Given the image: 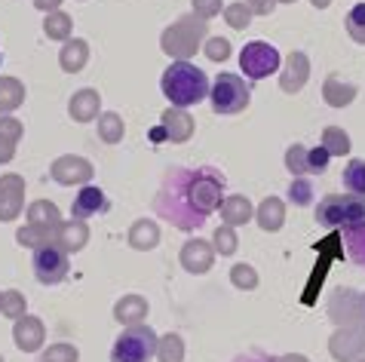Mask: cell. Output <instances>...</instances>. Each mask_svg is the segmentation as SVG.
Instances as JSON below:
<instances>
[{"label": "cell", "instance_id": "cell-1", "mask_svg": "<svg viewBox=\"0 0 365 362\" xmlns=\"http://www.w3.org/2000/svg\"><path fill=\"white\" fill-rule=\"evenodd\" d=\"M154 209L160 218H166L169 224H175L178 230H200L206 224V215H200L187 197V169H172V172H166L163 185H160L157 197H154Z\"/></svg>", "mask_w": 365, "mask_h": 362}, {"label": "cell", "instance_id": "cell-2", "mask_svg": "<svg viewBox=\"0 0 365 362\" xmlns=\"http://www.w3.org/2000/svg\"><path fill=\"white\" fill-rule=\"evenodd\" d=\"M160 89L172 102V108H190V105H200L209 95V77L202 68L178 58V62H172L163 71Z\"/></svg>", "mask_w": 365, "mask_h": 362}, {"label": "cell", "instance_id": "cell-3", "mask_svg": "<svg viewBox=\"0 0 365 362\" xmlns=\"http://www.w3.org/2000/svg\"><path fill=\"white\" fill-rule=\"evenodd\" d=\"M187 197L200 215H212L225 200V175L212 166L187 169Z\"/></svg>", "mask_w": 365, "mask_h": 362}, {"label": "cell", "instance_id": "cell-4", "mask_svg": "<svg viewBox=\"0 0 365 362\" xmlns=\"http://www.w3.org/2000/svg\"><path fill=\"white\" fill-rule=\"evenodd\" d=\"M157 331L138 323V326H126L123 335L114 341L110 350V362H150L157 356Z\"/></svg>", "mask_w": 365, "mask_h": 362}, {"label": "cell", "instance_id": "cell-5", "mask_svg": "<svg viewBox=\"0 0 365 362\" xmlns=\"http://www.w3.org/2000/svg\"><path fill=\"white\" fill-rule=\"evenodd\" d=\"M209 98L215 114H240L252 102V86L237 74H218L215 83H209Z\"/></svg>", "mask_w": 365, "mask_h": 362}, {"label": "cell", "instance_id": "cell-6", "mask_svg": "<svg viewBox=\"0 0 365 362\" xmlns=\"http://www.w3.org/2000/svg\"><path fill=\"white\" fill-rule=\"evenodd\" d=\"M206 34V25H202V19H178L172 28H166L163 34V49L172 56V58H187L197 53L200 40Z\"/></svg>", "mask_w": 365, "mask_h": 362}, {"label": "cell", "instance_id": "cell-7", "mask_svg": "<svg viewBox=\"0 0 365 362\" xmlns=\"http://www.w3.org/2000/svg\"><path fill=\"white\" fill-rule=\"evenodd\" d=\"M282 58L277 53V46L264 43V40H255V43H246L240 53V68L242 74H246L249 80H264L270 77L273 71H279Z\"/></svg>", "mask_w": 365, "mask_h": 362}, {"label": "cell", "instance_id": "cell-8", "mask_svg": "<svg viewBox=\"0 0 365 362\" xmlns=\"http://www.w3.org/2000/svg\"><path fill=\"white\" fill-rule=\"evenodd\" d=\"M68 252L56 239H49L46 246L34 249V276L40 279L43 286H58L62 279L68 276Z\"/></svg>", "mask_w": 365, "mask_h": 362}, {"label": "cell", "instance_id": "cell-9", "mask_svg": "<svg viewBox=\"0 0 365 362\" xmlns=\"http://www.w3.org/2000/svg\"><path fill=\"white\" fill-rule=\"evenodd\" d=\"M329 316L331 323L344 329V326H362L365 323V310H362V295L353 289H338L329 298Z\"/></svg>", "mask_w": 365, "mask_h": 362}, {"label": "cell", "instance_id": "cell-10", "mask_svg": "<svg viewBox=\"0 0 365 362\" xmlns=\"http://www.w3.org/2000/svg\"><path fill=\"white\" fill-rule=\"evenodd\" d=\"M329 353L338 362H356L365 356V323L334 329V335L329 338Z\"/></svg>", "mask_w": 365, "mask_h": 362}, {"label": "cell", "instance_id": "cell-11", "mask_svg": "<svg viewBox=\"0 0 365 362\" xmlns=\"http://www.w3.org/2000/svg\"><path fill=\"white\" fill-rule=\"evenodd\" d=\"M13 338H16V347L22 350V353H37V350L43 347L46 329L37 316H19L16 329H13Z\"/></svg>", "mask_w": 365, "mask_h": 362}, {"label": "cell", "instance_id": "cell-12", "mask_svg": "<svg viewBox=\"0 0 365 362\" xmlns=\"http://www.w3.org/2000/svg\"><path fill=\"white\" fill-rule=\"evenodd\" d=\"M105 212H108V197H105V190L93 187V185H86L80 190L74 206H71V218H77V221L96 218V215H105Z\"/></svg>", "mask_w": 365, "mask_h": 362}, {"label": "cell", "instance_id": "cell-13", "mask_svg": "<svg viewBox=\"0 0 365 362\" xmlns=\"http://www.w3.org/2000/svg\"><path fill=\"white\" fill-rule=\"evenodd\" d=\"M53 178L58 185H83V181H93V166L86 163L83 157H58L53 163Z\"/></svg>", "mask_w": 365, "mask_h": 362}, {"label": "cell", "instance_id": "cell-14", "mask_svg": "<svg viewBox=\"0 0 365 362\" xmlns=\"http://www.w3.org/2000/svg\"><path fill=\"white\" fill-rule=\"evenodd\" d=\"M181 264H185L187 274H206L215 264V249L206 239H187L185 249H181Z\"/></svg>", "mask_w": 365, "mask_h": 362}, {"label": "cell", "instance_id": "cell-15", "mask_svg": "<svg viewBox=\"0 0 365 362\" xmlns=\"http://www.w3.org/2000/svg\"><path fill=\"white\" fill-rule=\"evenodd\" d=\"M307 77H310L307 56H304V53H292L286 58V68H282V77H279L282 89H286V93H301L304 83H307Z\"/></svg>", "mask_w": 365, "mask_h": 362}, {"label": "cell", "instance_id": "cell-16", "mask_svg": "<svg viewBox=\"0 0 365 362\" xmlns=\"http://www.w3.org/2000/svg\"><path fill=\"white\" fill-rule=\"evenodd\" d=\"M56 243L65 249V252L71 255V252H80L86 243H89V227L83 224V221H77V218H71L68 224H58L56 227Z\"/></svg>", "mask_w": 365, "mask_h": 362}, {"label": "cell", "instance_id": "cell-17", "mask_svg": "<svg viewBox=\"0 0 365 362\" xmlns=\"http://www.w3.org/2000/svg\"><path fill=\"white\" fill-rule=\"evenodd\" d=\"M163 133L169 142H187L194 135V120L185 108H169L163 114Z\"/></svg>", "mask_w": 365, "mask_h": 362}, {"label": "cell", "instance_id": "cell-18", "mask_svg": "<svg viewBox=\"0 0 365 362\" xmlns=\"http://www.w3.org/2000/svg\"><path fill=\"white\" fill-rule=\"evenodd\" d=\"M148 301L141 298V295H126V298H120L117 301V307H114V319L120 326H138V323H145V316H148Z\"/></svg>", "mask_w": 365, "mask_h": 362}, {"label": "cell", "instance_id": "cell-19", "mask_svg": "<svg viewBox=\"0 0 365 362\" xmlns=\"http://www.w3.org/2000/svg\"><path fill=\"white\" fill-rule=\"evenodd\" d=\"M22 178L6 175L0 181V218H16L22 209Z\"/></svg>", "mask_w": 365, "mask_h": 362}, {"label": "cell", "instance_id": "cell-20", "mask_svg": "<svg viewBox=\"0 0 365 362\" xmlns=\"http://www.w3.org/2000/svg\"><path fill=\"white\" fill-rule=\"evenodd\" d=\"M322 95H326V102H329L331 108H347L353 98H356V86H353L350 80L331 74V77L326 80V86H322Z\"/></svg>", "mask_w": 365, "mask_h": 362}, {"label": "cell", "instance_id": "cell-21", "mask_svg": "<svg viewBox=\"0 0 365 362\" xmlns=\"http://www.w3.org/2000/svg\"><path fill=\"white\" fill-rule=\"evenodd\" d=\"M98 108H101V98L98 93H93V89H83V93H77L74 98H71V117L77 120V123H89V120L98 117Z\"/></svg>", "mask_w": 365, "mask_h": 362}, {"label": "cell", "instance_id": "cell-22", "mask_svg": "<svg viewBox=\"0 0 365 362\" xmlns=\"http://www.w3.org/2000/svg\"><path fill=\"white\" fill-rule=\"evenodd\" d=\"M218 209H221V218H225L227 227H240L252 218V203L246 197H227V200H221Z\"/></svg>", "mask_w": 365, "mask_h": 362}, {"label": "cell", "instance_id": "cell-23", "mask_svg": "<svg viewBox=\"0 0 365 362\" xmlns=\"http://www.w3.org/2000/svg\"><path fill=\"white\" fill-rule=\"evenodd\" d=\"M160 243V230L154 221H148V218H141L133 224V230H129V246L138 249V252H148V249H154Z\"/></svg>", "mask_w": 365, "mask_h": 362}, {"label": "cell", "instance_id": "cell-24", "mask_svg": "<svg viewBox=\"0 0 365 362\" xmlns=\"http://www.w3.org/2000/svg\"><path fill=\"white\" fill-rule=\"evenodd\" d=\"M282 221H286V206H282V200L277 197H267L264 203L258 206V224L261 230H279L282 227Z\"/></svg>", "mask_w": 365, "mask_h": 362}, {"label": "cell", "instance_id": "cell-25", "mask_svg": "<svg viewBox=\"0 0 365 362\" xmlns=\"http://www.w3.org/2000/svg\"><path fill=\"white\" fill-rule=\"evenodd\" d=\"M157 362H185V341L175 331H169L157 341Z\"/></svg>", "mask_w": 365, "mask_h": 362}, {"label": "cell", "instance_id": "cell-26", "mask_svg": "<svg viewBox=\"0 0 365 362\" xmlns=\"http://www.w3.org/2000/svg\"><path fill=\"white\" fill-rule=\"evenodd\" d=\"M344 187H347V194L353 197H365V160H350L347 166H344Z\"/></svg>", "mask_w": 365, "mask_h": 362}, {"label": "cell", "instance_id": "cell-27", "mask_svg": "<svg viewBox=\"0 0 365 362\" xmlns=\"http://www.w3.org/2000/svg\"><path fill=\"white\" fill-rule=\"evenodd\" d=\"M344 234V246H347V255L353 264H359L365 267V224L359 227H347V230H341Z\"/></svg>", "mask_w": 365, "mask_h": 362}, {"label": "cell", "instance_id": "cell-28", "mask_svg": "<svg viewBox=\"0 0 365 362\" xmlns=\"http://www.w3.org/2000/svg\"><path fill=\"white\" fill-rule=\"evenodd\" d=\"M322 148H326L331 157H347L350 154V135L344 133L341 126H329L326 133H322Z\"/></svg>", "mask_w": 365, "mask_h": 362}, {"label": "cell", "instance_id": "cell-29", "mask_svg": "<svg viewBox=\"0 0 365 362\" xmlns=\"http://www.w3.org/2000/svg\"><path fill=\"white\" fill-rule=\"evenodd\" d=\"M86 58H89V46L83 43V40H74V43H68L62 49V68H65L68 74L80 71V68L86 65Z\"/></svg>", "mask_w": 365, "mask_h": 362}, {"label": "cell", "instance_id": "cell-30", "mask_svg": "<svg viewBox=\"0 0 365 362\" xmlns=\"http://www.w3.org/2000/svg\"><path fill=\"white\" fill-rule=\"evenodd\" d=\"M28 221L37 227H49V230H56L62 221H58V209L53 203H46V200H40V203L31 206V212H28Z\"/></svg>", "mask_w": 365, "mask_h": 362}, {"label": "cell", "instance_id": "cell-31", "mask_svg": "<svg viewBox=\"0 0 365 362\" xmlns=\"http://www.w3.org/2000/svg\"><path fill=\"white\" fill-rule=\"evenodd\" d=\"M19 133H22V126H19L16 120H0V163H6V160L13 157Z\"/></svg>", "mask_w": 365, "mask_h": 362}, {"label": "cell", "instance_id": "cell-32", "mask_svg": "<svg viewBox=\"0 0 365 362\" xmlns=\"http://www.w3.org/2000/svg\"><path fill=\"white\" fill-rule=\"evenodd\" d=\"M22 98H25V89L19 80L13 77H4L0 80V110H13L22 105Z\"/></svg>", "mask_w": 365, "mask_h": 362}, {"label": "cell", "instance_id": "cell-33", "mask_svg": "<svg viewBox=\"0 0 365 362\" xmlns=\"http://www.w3.org/2000/svg\"><path fill=\"white\" fill-rule=\"evenodd\" d=\"M98 135L105 138L108 145H117L120 138H123V120L117 114H101L98 117Z\"/></svg>", "mask_w": 365, "mask_h": 362}, {"label": "cell", "instance_id": "cell-34", "mask_svg": "<svg viewBox=\"0 0 365 362\" xmlns=\"http://www.w3.org/2000/svg\"><path fill=\"white\" fill-rule=\"evenodd\" d=\"M286 169H289V172L295 175V178L307 175V172H310V169H307V148H304V145H292V148L286 150Z\"/></svg>", "mask_w": 365, "mask_h": 362}, {"label": "cell", "instance_id": "cell-35", "mask_svg": "<svg viewBox=\"0 0 365 362\" xmlns=\"http://www.w3.org/2000/svg\"><path fill=\"white\" fill-rule=\"evenodd\" d=\"M53 237H56V230L28 224V230H22V234H19V243H25V246H31V249H40V246H46Z\"/></svg>", "mask_w": 365, "mask_h": 362}, {"label": "cell", "instance_id": "cell-36", "mask_svg": "<svg viewBox=\"0 0 365 362\" xmlns=\"http://www.w3.org/2000/svg\"><path fill=\"white\" fill-rule=\"evenodd\" d=\"M347 34L356 43H365V4H356L347 13Z\"/></svg>", "mask_w": 365, "mask_h": 362}, {"label": "cell", "instance_id": "cell-37", "mask_svg": "<svg viewBox=\"0 0 365 362\" xmlns=\"http://www.w3.org/2000/svg\"><path fill=\"white\" fill-rule=\"evenodd\" d=\"M80 359V350L71 347V344H53L43 350V359L40 362H77Z\"/></svg>", "mask_w": 365, "mask_h": 362}, {"label": "cell", "instance_id": "cell-38", "mask_svg": "<svg viewBox=\"0 0 365 362\" xmlns=\"http://www.w3.org/2000/svg\"><path fill=\"white\" fill-rule=\"evenodd\" d=\"M230 279H233V286H237V289H246V291H252L258 286V274H255V267H249V264H237V267H233Z\"/></svg>", "mask_w": 365, "mask_h": 362}, {"label": "cell", "instance_id": "cell-39", "mask_svg": "<svg viewBox=\"0 0 365 362\" xmlns=\"http://www.w3.org/2000/svg\"><path fill=\"white\" fill-rule=\"evenodd\" d=\"M289 197H292V203L295 206H310L313 203V185L307 178H295L292 181V187H289Z\"/></svg>", "mask_w": 365, "mask_h": 362}, {"label": "cell", "instance_id": "cell-40", "mask_svg": "<svg viewBox=\"0 0 365 362\" xmlns=\"http://www.w3.org/2000/svg\"><path fill=\"white\" fill-rule=\"evenodd\" d=\"M215 252H221V255H233V252H237V230L227 227V224L215 230Z\"/></svg>", "mask_w": 365, "mask_h": 362}, {"label": "cell", "instance_id": "cell-41", "mask_svg": "<svg viewBox=\"0 0 365 362\" xmlns=\"http://www.w3.org/2000/svg\"><path fill=\"white\" fill-rule=\"evenodd\" d=\"M46 34L53 40H65L71 34V19L65 13H53L46 19Z\"/></svg>", "mask_w": 365, "mask_h": 362}, {"label": "cell", "instance_id": "cell-42", "mask_svg": "<svg viewBox=\"0 0 365 362\" xmlns=\"http://www.w3.org/2000/svg\"><path fill=\"white\" fill-rule=\"evenodd\" d=\"M0 310H4L6 316H13V319L25 316V298L19 295V291H6V295L0 298Z\"/></svg>", "mask_w": 365, "mask_h": 362}, {"label": "cell", "instance_id": "cell-43", "mask_svg": "<svg viewBox=\"0 0 365 362\" xmlns=\"http://www.w3.org/2000/svg\"><path fill=\"white\" fill-rule=\"evenodd\" d=\"M225 19H227L230 28H246L249 19H252V9L246 4H233V6L225 9Z\"/></svg>", "mask_w": 365, "mask_h": 362}, {"label": "cell", "instance_id": "cell-44", "mask_svg": "<svg viewBox=\"0 0 365 362\" xmlns=\"http://www.w3.org/2000/svg\"><path fill=\"white\" fill-rule=\"evenodd\" d=\"M329 160H331V154L326 148H313V150H307V169L310 172H326L329 169Z\"/></svg>", "mask_w": 365, "mask_h": 362}, {"label": "cell", "instance_id": "cell-45", "mask_svg": "<svg viewBox=\"0 0 365 362\" xmlns=\"http://www.w3.org/2000/svg\"><path fill=\"white\" fill-rule=\"evenodd\" d=\"M206 56L212 58V62H225V58L230 56V43L221 40V37H212V40H206Z\"/></svg>", "mask_w": 365, "mask_h": 362}, {"label": "cell", "instance_id": "cell-46", "mask_svg": "<svg viewBox=\"0 0 365 362\" xmlns=\"http://www.w3.org/2000/svg\"><path fill=\"white\" fill-rule=\"evenodd\" d=\"M194 9L200 19H212L221 13V0H194Z\"/></svg>", "mask_w": 365, "mask_h": 362}, {"label": "cell", "instance_id": "cell-47", "mask_svg": "<svg viewBox=\"0 0 365 362\" xmlns=\"http://www.w3.org/2000/svg\"><path fill=\"white\" fill-rule=\"evenodd\" d=\"M273 4H277V0H249V9H255V13H261V16H270Z\"/></svg>", "mask_w": 365, "mask_h": 362}, {"label": "cell", "instance_id": "cell-48", "mask_svg": "<svg viewBox=\"0 0 365 362\" xmlns=\"http://www.w3.org/2000/svg\"><path fill=\"white\" fill-rule=\"evenodd\" d=\"M233 362H273V356H261V353H246V356H240V359H233Z\"/></svg>", "mask_w": 365, "mask_h": 362}, {"label": "cell", "instance_id": "cell-49", "mask_svg": "<svg viewBox=\"0 0 365 362\" xmlns=\"http://www.w3.org/2000/svg\"><path fill=\"white\" fill-rule=\"evenodd\" d=\"M273 362H310V359L301 353H286V356H273Z\"/></svg>", "mask_w": 365, "mask_h": 362}, {"label": "cell", "instance_id": "cell-50", "mask_svg": "<svg viewBox=\"0 0 365 362\" xmlns=\"http://www.w3.org/2000/svg\"><path fill=\"white\" fill-rule=\"evenodd\" d=\"M37 4H40V9H56L58 0H37Z\"/></svg>", "mask_w": 365, "mask_h": 362}, {"label": "cell", "instance_id": "cell-51", "mask_svg": "<svg viewBox=\"0 0 365 362\" xmlns=\"http://www.w3.org/2000/svg\"><path fill=\"white\" fill-rule=\"evenodd\" d=\"M331 4V0H313V6H317V9H326Z\"/></svg>", "mask_w": 365, "mask_h": 362}, {"label": "cell", "instance_id": "cell-52", "mask_svg": "<svg viewBox=\"0 0 365 362\" xmlns=\"http://www.w3.org/2000/svg\"><path fill=\"white\" fill-rule=\"evenodd\" d=\"M362 310H365V295H362Z\"/></svg>", "mask_w": 365, "mask_h": 362}, {"label": "cell", "instance_id": "cell-53", "mask_svg": "<svg viewBox=\"0 0 365 362\" xmlns=\"http://www.w3.org/2000/svg\"><path fill=\"white\" fill-rule=\"evenodd\" d=\"M356 362H365V356H359V359H356Z\"/></svg>", "mask_w": 365, "mask_h": 362}, {"label": "cell", "instance_id": "cell-54", "mask_svg": "<svg viewBox=\"0 0 365 362\" xmlns=\"http://www.w3.org/2000/svg\"><path fill=\"white\" fill-rule=\"evenodd\" d=\"M282 4H292V0H282Z\"/></svg>", "mask_w": 365, "mask_h": 362}, {"label": "cell", "instance_id": "cell-55", "mask_svg": "<svg viewBox=\"0 0 365 362\" xmlns=\"http://www.w3.org/2000/svg\"><path fill=\"white\" fill-rule=\"evenodd\" d=\"M0 362H4V359H0Z\"/></svg>", "mask_w": 365, "mask_h": 362}]
</instances>
